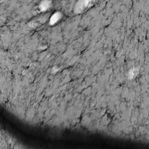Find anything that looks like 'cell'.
Segmentation results:
<instances>
[{
    "label": "cell",
    "instance_id": "cell-3",
    "mask_svg": "<svg viewBox=\"0 0 149 149\" xmlns=\"http://www.w3.org/2000/svg\"><path fill=\"white\" fill-rule=\"evenodd\" d=\"M48 6H49V3H48V2L47 1H45L44 3H42V4H41V8H42V9H47V8H48Z\"/></svg>",
    "mask_w": 149,
    "mask_h": 149
},
{
    "label": "cell",
    "instance_id": "cell-2",
    "mask_svg": "<svg viewBox=\"0 0 149 149\" xmlns=\"http://www.w3.org/2000/svg\"><path fill=\"white\" fill-rule=\"evenodd\" d=\"M61 18V13H55L52 17L51 19V23H52V24L55 23V22H56L59 19Z\"/></svg>",
    "mask_w": 149,
    "mask_h": 149
},
{
    "label": "cell",
    "instance_id": "cell-1",
    "mask_svg": "<svg viewBox=\"0 0 149 149\" xmlns=\"http://www.w3.org/2000/svg\"><path fill=\"white\" fill-rule=\"evenodd\" d=\"M96 0H79L74 6V12L81 13L93 5Z\"/></svg>",
    "mask_w": 149,
    "mask_h": 149
}]
</instances>
